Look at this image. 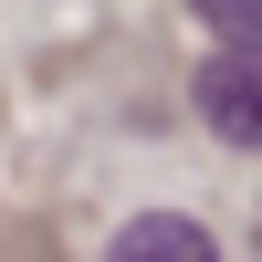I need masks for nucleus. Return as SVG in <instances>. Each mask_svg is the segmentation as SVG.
Instances as JSON below:
<instances>
[{"instance_id":"obj_2","label":"nucleus","mask_w":262,"mask_h":262,"mask_svg":"<svg viewBox=\"0 0 262 262\" xmlns=\"http://www.w3.org/2000/svg\"><path fill=\"white\" fill-rule=\"evenodd\" d=\"M105 262H221V252H210V231H200V221L147 210V221H126V231H116V252H105Z\"/></svg>"},{"instance_id":"obj_3","label":"nucleus","mask_w":262,"mask_h":262,"mask_svg":"<svg viewBox=\"0 0 262 262\" xmlns=\"http://www.w3.org/2000/svg\"><path fill=\"white\" fill-rule=\"evenodd\" d=\"M189 11H200L221 42H262V0H189Z\"/></svg>"},{"instance_id":"obj_1","label":"nucleus","mask_w":262,"mask_h":262,"mask_svg":"<svg viewBox=\"0 0 262 262\" xmlns=\"http://www.w3.org/2000/svg\"><path fill=\"white\" fill-rule=\"evenodd\" d=\"M200 126L231 147H262V42H231L200 63Z\"/></svg>"}]
</instances>
